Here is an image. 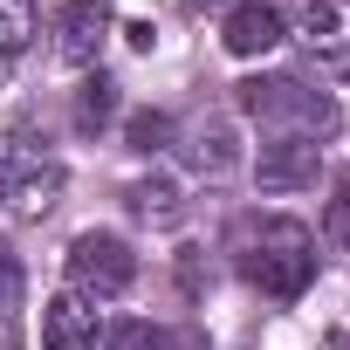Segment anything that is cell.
I'll use <instances>...</instances> for the list:
<instances>
[{"instance_id":"6da1fadb","label":"cell","mask_w":350,"mask_h":350,"mask_svg":"<svg viewBox=\"0 0 350 350\" xmlns=\"http://www.w3.org/2000/svg\"><path fill=\"white\" fill-rule=\"evenodd\" d=\"M241 275H247L261 295L295 302V295L316 282V234H309L302 220H261V234H247Z\"/></svg>"},{"instance_id":"7a4b0ae2","label":"cell","mask_w":350,"mask_h":350,"mask_svg":"<svg viewBox=\"0 0 350 350\" xmlns=\"http://www.w3.org/2000/svg\"><path fill=\"white\" fill-rule=\"evenodd\" d=\"M0 200H8L21 220L55 213V200H62V158H49L42 144H28V131H8V137H0Z\"/></svg>"},{"instance_id":"3957f363","label":"cell","mask_w":350,"mask_h":350,"mask_svg":"<svg viewBox=\"0 0 350 350\" xmlns=\"http://www.w3.org/2000/svg\"><path fill=\"white\" fill-rule=\"evenodd\" d=\"M234 103H241L247 117H261V124H295L302 137H323V124L336 117L329 96H323V90H302L295 76H254V83L234 90Z\"/></svg>"},{"instance_id":"277c9868","label":"cell","mask_w":350,"mask_h":350,"mask_svg":"<svg viewBox=\"0 0 350 350\" xmlns=\"http://www.w3.org/2000/svg\"><path fill=\"white\" fill-rule=\"evenodd\" d=\"M137 282V254H131V241H117V234H76L69 241V288L76 295H124Z\"/></svg>"},{"instance_id":"5b68a950","label":"cell","mask_w":350,"mask_h":350,"mask_svg":"<svg viewBox=\"0 0 350 350\" xmlns=\"http://www.w3.org/2000/svg\"><path fill=\"white\" fill-rule=\"evenodd\" d=\"M316 165H323V144L302 131H282L275 144H261L254 179H261V193H302V186H316Z\"/></svg>"},{"instance_id":"8992f818","label":"cell","mask_w":350,"mask_h":350,"mask_svg":"<svg viewBox=\"0 0 350 350\" xmlns=\"http://www.w3.org/2000/svg\"><path fill=\"white\" fill-rule=\"evenodd\" d=\"M295 28H302V49L329 76H350V0H309Z\"/></svg>"},{"instance_id":"52a82bcc","label":"cell","mask_w":350,"mask_h":350,"mask_svg":"<svg viewBox=\"0 0 350 350\" xmlns=\"http://www.w3.org/2000/svg\"><path fill=\"white\" fill-rule=\"evenodd\" d=\"M282 35H288V21H282V8H268V0H234L227 21H220L227 55H268V49H282Z\"/></svg>"},{"instance_id":"ba28073f","label":"cell","mask_w":350,"mask_h":350,"mask_svg":"<svg viewBox=\"0 0 350 350\" xmlns=\"http://www.w3.org/2000/svg\"><path fill=\"white\" fill-rule=\"evenodd\" d=\"M42 350H96V309H90V295H76V288L49 295V309H42Z\"/></svg>"},{"instance_id":"9c48e42d","label":"cell","mask_w":350,"mask_h":350,"mask_svg":"<svg viewBox=\"0 0 350 350\" xmlns=\"http://www.w3.org/2000/svg\"><path fill=\"white\" fill-rule=\"evenodd\" d=\"M103 35H110V14L96 8V0H69V8L55 14V55H62L69 69H83V62H96V49H103Z\"/></svg>"},{"instance_id":"30bf717a","label":"cell","mask_w":350,"mask_h":350,"mask_svg":"<svg viewBox=\"0 0 350 350\" xmlns=\"http://www.w3.org/2000/svg\"><path fill=\"white\" fill-rule=\"evenodd\" d=\"M35 49V0H0V76Z\"/></svg>"},{"instance_id":"8fae6325","label":"cell","mask_w":350,"mask_h":350,"mask_svg":"<svg viewBox=\"0 0 350 350\" xmlns=\"http://www.w3.org/2000/svg\"><path fill=\"white\" fill-rule=\"evenodd\" d=\"M110 117H117V83L110 76H90L76 90V131H103Z\"/></svg>"},{"instance_id":"7c38bea8","label":"cell","mask_w":350,"mask_h":350,"mask_svg":"<svg viewBox=\"0 0 350 350\" xmlns=\"http://www.w3.org/2000/svg\"><path fill=\"white\" fill-rule=\"evenodd\" d=\"M124 137H131V151H144V158H151V151H165V137H172V117H165V110H137Z\"/></svg>"},{"instance_id":"4fadbf2b","label":"cell","mask_w":350,"mask_h":350,"mask_svg":"<svg viewBox=\"0 0 350 350\" xmlns=\"http://www.w3.org/2000/svg\"><path fill=\"white\" fill-rule=\"evenodd\" d=\"M323 234H329V247H350V179H336V193L323 206Z\"/></svg>"},{"instance_id":"5bb4252c","label":"cell","mask_w":350,"mask_h":350,"mask_svg":"<svg viewBox=\"0 0 350 350\" xmlns=\"http://www.w3.org/2000/svg\"><path fill=\"white\" fill-rule=\"evenodd\" d=\"M131 213H144V220H172L179 206H172V186H131Z\"/></svg>"},{"instance_id":"9a60e30c","label":"cell","mask_w":350,"mask_h":350,"mask_svg":"<svg viewBox=\"0 0 350 350\" xmlns=\"http://www.w3.org/2000/svg\"><path fill=\"white\" fill-rule=\"evenodd\" d=\"M103 350H158V329H151V323H117V329L103 336Z\"/></svg>"},{"instance_id":"2e32d148","label":"cell","mask_w":350,"mask_h":350,"mask_svg":"<svg viewBox=\"0 0 350 350\" xmlns=\"http://www.w3.org/2000/svg\"><path fill=\"white\" fill-rule=\"evenodd\" d=\"M227 144H234V137L213 124V131L200 137V172H227V165H234V151H227Z\"/></svg>"},{"instance_id":"e0dca14e","label":"cell","mask_w":350,"mask_h":350,"mask_svg":"<svg viewBox=\"0 0 350 350\" xmlns=\"http://www.w3.org/2000/svg\"><path fill=\"white\" fill-rule=\"evenodd\" d=\"M14 295H21V254L0 241V302H14Z\"/></svg>"},{"instance_id":"ac0fdd59","label":"cell","mask_w":350,"mask_h":350,"mask_svg":"<svg viewBox=\"0 0 350 350\" xmlns=\"http://www.w3.org/2000/svg\"><path fill=\"white\" fill-rule=\"evenodd\" d=\"M323 350H350V336H329V343H323Z\"/></svg>"},{"instance_id":"d6986e66","label":"cell","mask_w":350,"mask_h":350,"mask_svg":"<svg viewBox=\"0 0 350 350\" xmlns=\"http://www.w3.org/2000/svg\"><path fill=\"white\" fill-rule=\"evenodd\" d=\"M200 8H206V0H200Z\"/></svg>"}]
</instances>
